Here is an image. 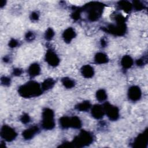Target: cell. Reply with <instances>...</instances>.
<instances>
[{
  "label": "cell",
  "mask_w": 148,
  "mask_h": 148,
  "mask_svg": "<svg viewBox=\"0 0 148 148\" xmlns=\"http://www.w3.org/2000/svg\"><path fill=\"white\" fill-rule=\"evenodd\" d=\"M141 96V91L140 89L136 86H133L129 89L128 97L130 99L133 101L138 100Z\"/></svg>",
  "instance_id": "obj_9"
},
{
  "label": "cell",
  "mask_w": 148,
  "mask_h": 148,
  "mask_svg": "<svg viewBox=\"0 0 148 148\" xmlns=\"http://www.w3.org/2000/svg\"><path fill=\"white\" fill-rule=\"evenodd\" d=\"M94 73L93 68L90 65H84L82 69V73L85 77L89 78L92 77L94 75Z\"/></svg>",
  "instance_id": "obj_12"
},
{
  "label": "cell",
  "mask_w": 148,
  "mask_h": 148,
  "mask_svg": "<svg viewBox=\"0 0 148 148\" xmlns=\"http://www.w3.org/2000/svg\"><path fill=\"white\" fill-rule=\"evenodd\" d=\"M38 128L37 127H32L25 130L23 132V136L25 139H30L34 137L36 132H38Z\"/></svg>",
  "instance_id": "obj_11"
},
{
  "label": "cell",
  "mask_w": 148,
  "mask_h": 148,
  "mask_svg": "<svg viewBox=\"0 0 148 148\" xmlns=\"http://www.w3.org/2000/svg\"><path fill=\"white\" fill-rule=\"evenodd\" d=\"M53 35H54L53 31L51 28L48 29L46 32V35H45L46 38L48 40H50L51 39V38L53 36Z\"/></svg>",
  "instance_id": "obj_21"
},
{
  "label": "cell",
  "mask_w": 148,
  "mask_h": 148,
  "mask_svg": "<svg viewBox=\"0 0 148 148\" xmlns=\"http://www.w3.org/2000/svg\"><path fill=\"white\" fill-rule=\"evenodd\" d=\"M90 103L88 102H84L78 105L77 108L79 110L82 111H86L88 110L90 107Z\"/></svg>",
  "instance_id": "obj_20"
},
{
  "label": "cell",
  "mask_w": 148,
  "mask_h": 148,
  "mask_svg": "<svg viewBox=\"0 0 148 148\" xmlns=\"http://www.w3.org/2000/svg\"><path fill=\"white\" fill-rule=\"evenodd\" d=\"M108 59L106 55L102 53H97L95 57V61L98 64L105 63L108 61Z\"/></svg>",
  "instance_id": "obj_15"
},
{
  "label": "cell",
  "mask_w": 148,
  "mask_h": 148,
  "mask_svg": "<svg viewBox=\"0 0 148 148\" xmlns=\"http://www.w3.org/2000/svg\"><path fill=\"white\" fill-rule=\"evenodd\" d=\"M33 37H34V35H33L32 33H28V34H27V38L28 39H32Z\"/></svg>",
  "instance_id": "obj_25"
},
{
  "label": "cell",
  "mask_w": 148,
  "mask_h": 148,
  "mask_svg": "<svg viewBox=\"0 0 148 148\" xmlns=\"http://www.w3.org/2000/svg\"><path fill=\"white\" fill-rule=\"evenodd\" d=\"M46 61L51 66H56L59 63V58L54 52L48 50L46 54Z\"/></svg>",
  "instance_id": "obj_7"
},
{
  "label": "cell",
  "mask_w": 148,
  "mask_h": 148,
  "mask_svg": "<svg viewBox=\"0 0 148 148\" xmlns=\"http://www.w3.org/2000/svg\"><path fill=\"white\" fill-rule=\"evenodd\" d=\"M54 84V82L51 79H49L46 80L43 83L42 88L43 90H47L49 88H50L53 86Z\"/></svg>",
  "instance_id": "obj_17"
},
{
  "label": "cell",
  "mask_w": 148,
  "mask_h": 148,
  "mask_svg": "<svg viewBox=\"0 0 148 148\" xmlns=\"http://www.w3.org/2000/svg\"><path fill=\"white\" fill-rule=\"evenodd\" d=\"M17 45V42L15 40H14V39L10 40V42L9 43V46L10 47H15Z\"/></svg>",
  "instance_id": "obj_24"
},
{
  "label": "cell",
  "mask_w": 148,
  "mask_h": 148,
  "mask_svg": "<svg viewBox=\"0 0 148 148\" xmlns=\"http://www.w3.org/2000/svg\"><path fill=\"white\" fill-rule=\"evenodd\" d=\"M21 73V71L19 69H15L14 70V75H20V73Z\"/></svg>",
  "instance_id": "obj_26"
},
{
  "label": "cell",
  "mask_w": 148,
  "mask_h": 148,
  "mask_svg": "<svg viewBox=\"0 0 148 148\" xmlns=\"http://www.w3.org/2000/svg\"><path fill=\"white\" fill-rule=\"evenodd\" d=\"M147 133H143L140 134L134 140L133 143L134 147H144L145 145H147Z\"/></svg>",
  "instance_id": "obj_8"
},
{
  "label": "cell",
  "mask_w": 148,
  "mask_h": 148,
  "mask_svg": "<svg viewBox=\"0 0 148 148\" xmlns=\"http://www.w3.org/2000/svg\"><path fill=\"white\" fill-rule=\"evenodd\" d=\"M92 141L93 136L91 134L86 131H82L74 139L73 143H71V145L76 147H81L90 145Z\"/></svg>",
  "instance_id": "obj_2"
},
{
  "label": "cell",
  "mask_w": 148,
  "mask_h": 148,
  "mask_svg": "<svg viewBox=\"0 0 148 148\" xmlns=\"http://www.w3.org/2000/svg\"><path fill=\"white\" fill-rule=\"evenodd\" d=\"M60 124L64 128L69 127L79 128L81 126V122L77 117H63L60 120Z\"/></svg>",
  "instance_id": "obj_4"
},
{
  "label": "cell",
  "mask_w": 148,
  "mask_h": 148,
  "mask_svg": "<svg viewBox=\"0 0 148 148\" xmlns=\"http://www.w3.org/2000/svg\"><path fill=\"white\" fill-rule=\"evenodd\" d=\"M1 82H2V84L4 85H8L10 83V79L6 77H2L1 79Z\"/></svg>",
  "instance_id": "obj_22"
},
{
  "label": "cell",
  "mask_w": 148,
  "mask_h": 148,
  "mask_svg": "<svg viewBox=\"0 0 148 148\" xmlns=\"http://www.w3.org/2000/svg\"><path fill=\"white\" fill-rule=\"evenodd\" d=\"M39 72H40V67L38 64H32L28 69L29 75L31 76H35L38 75L39 73Z\"/></svg>",
  "instance_id": "obj_14"
},
{
  "label": "cell",
  "mask_w": 148,
  "mask_h": 148,
  "mask_svg": "<svg viewBox=\"0 0 148 148\" xmlns=\"http://www.w3.org/2000/svg\"><path fill=\"white\" fill-rule=\"evenodd\" d=\"M21 121L24 123H27L29 121V117L27 114H25L22 116L21 117Z\"/></svg>",
  "instance_id": "obj_23"
},
{
  "label": "cell",
  "mask_w": 148,
  "mask_h": 148,
  "mask_svg": "<svg viewBox=\"0 0 148 148\" xmlns=\"http://www.w3.org/2000/svg\"><path fill=\"white\" fill-rule=\"evenodd\" d=\"M97 98L99 101H102L106 98V92L103 90H99L97 92Z\"/></svg>",
  "instance_id": "obj_19"
},
{
  "label": "cell",
  "mask_w": 148,
  "mask_h": 148,
  "mask_svg": "<svg viewBox=\"0 0 148 148\" xmlns=\"http://www.w3.org/2000/svg\"><path fill=\"white\" fill-rule=\"evenodd\" d=\"M19 94L24 97L30 98L39 95L42 93V88L35 82H29L20 87Z\"/></svg>",
  "instance_id": "obj_1"
},
{
  "label": "cell",
  "mask_w": 148,
  "mask_h": 148,
  "mask_svg": "<svg viewBox=\"0 0 148 148\" xmlns=\"http://www.w3.org/2000/svg\"><path fill=\"white\" fill-rule=\"evenodd\" d=\"M104 109L101 106L98 105H96L94 106L92 109L91 114L93 117L96 119H100L103 117L104 114Z\"/></svg>",
  "instance_id": "obj_10"
},
{
  "label": "cell",
  "mask_w": 148,
  "mask_h": 148,
  "mask_svg": "<svg viewBox=\"0 0 148 148\" xmlns=\"http://www.w3.org/2000/svg\"><path fill=\"white\" fill-rule=\"evenodd\" d=\"M75 31L71 28H69L68 29H66L63 34V37L65 39V40L66 42H70L71 41V40L75 38Z\"/></svg>",
  "instance_id": "obj_13"
},
{
  "label": "cell",
  "mask_w": 148,
  "mask_h": 148,
  "mask_svg": "<svg viewBox=\"0 0 148 148\" xmlns=\"http://www.w3.org/2000/svg\"><path fill=\"white\" fill-rule=\"evenodd\" d=\"M1 135L4 140L10 142L15 139L17 133L11 127L8 125H3L1 128Z\"/></svg>",
  "instance_id": "obj_5"
},
{
  "label": "cell",
  "mask_w": 148,
  "mask_h": 148,
  "mask_svg": "<svg viewBox=\"0 0 148 148\" xmlns=\"http://www.w3.org/2000/svg\"><path fill=\"white\" fill-rule=\"evenodd\" d=\"M133 64V61L130 56H124L121 60V64L124 68H128Z\"/></svg>",
  "instance_id": "obj_16"
},
{
  "label": "cell",
  "mask_w": 148,
  "mask_h": 148,
  "mask_svg": "<svg viewBox=\"0 0 148 148\" xmlns=\"http://www.w3.org/2000/svg\"><path fill=\"white\" fill-rule=\"evenodd\" d=\"M62 84L64 85V86H65L67 88H71V87H73L75 85L74 81L71 80L69 78H67V77L64 78L62 80Z\"/></svg>",
  "instance_id": "obj_18"
},
{
  "label": "cell",
  "mask_w": 148,
  "mask_h": 148,
  "mask_svg": "<svg viewBox=\"0 0 148 148\" xmlns=\"http://www.w3.org/2000/svg\"><path fill=\"white\" fill-rule=\"evenodd\" d=\"M42 117L43 127L46 130L52 129L54 126L53 112L51 109H46L43 110Z\"/></svg>",
  "instance_id": "obj_3"
},
{
  "label": "cell",
  "mask_w": 148,
  "mask_h": 148,
  "mask_svg": "<svg viewBox=\"0 0 148 148\" xmlns=\"http://www.w3.org/2000/svg\"><path fill=\"white\" fill-rule=\"evenodd\" d=\"M104 110L110 120H115L119 117V110L116 107L112 106L109 103H106L104 106Z\"/></svg>",
  "instance_id": "obj_6"
}]
</instances>
